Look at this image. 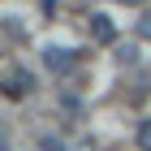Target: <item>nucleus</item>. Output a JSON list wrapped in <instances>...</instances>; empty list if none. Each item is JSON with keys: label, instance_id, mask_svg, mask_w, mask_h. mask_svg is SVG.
Returning <instances> with one entry per match:
<instances>
[{"label": "nucleus", "instance_id": "f257e3e1", "mask_svg": "<svg viewBox=\"0 0 151 151\" xmlns=\"http://www.w3.org/2000/svg\"><path fill=\"white\" fill-rule=\"evenodd\" d=\"M0 91L9 95V99H26V95L35 91V73H26V69H13L9 78L0 82Z\"/></svg>", "mask_w": 151, "mask_h": 151}, {"label": "nucleus", "instance_id": "f03ea898", "mask_svg": "<svg viewBox=\"0 0 151 151\" xmlns=\"http://www.w3.org/2000/svg\"><path fill=\"white\" fill-rule=\"evenodd\" d=\"M73 60H78V52H73V47H47V52H43V65H47L52 73H69Z\"/></svg>", "mask_w": 151, "mask_h": 151}, {"label": "nucleus", "instance_id": "7ed1b4c3", "mask_svg": "<svg viewBox=\"0 0 151 151\" xmlns=\"http://www.w3.org/2000/svg\"><path fill=\"white\" fill-rule=\"evenodd\" d=\"M91 35L99 39V43H112V39H116V26L108 22L104 13H91Z\"/></svg>", "mask_w": 151, "mask_h": 151}, {"label": "nucleus", "instance_id": "20e7f679", "mask_svg": "<svg viewBox=\"0 0 151 151\" xmlns=\"http://www.w3.org/2000/svg\"><path fill=\"white\" fill-rule=\"evenodd\" d=\"M134 60H138V47H134V43H121V47H116V65H134Z\"/></svg>", "mask_w": 151, "mask_h": 151}, {"label": "nucleus", "instance_id": "423d86ee", "mask_svg": "<svg viewBox=\"0 0 151 151\" xmlns=\"http://www.w3.org/2000/svg\"><path fill=\"white\" fill-rule=\"evenodd\" d=\"M39 151H65V142L60 138H39Z\"/></svg>", "mask_w": 151, "mask_h": 151}, {"label": "nucleus", "instance_id": "1a4fd4ad", "mask_svg": "<svg viewBox=\"0 0 151 151\" xmlns=\"http://www.w3.org/2000/svg\"><path fill=\"white\" fill-rule=\"evenodd\" d=\"M116 4H147V0H116Z\"/></svg>", "mask_w": 151, "mask_h": 151}, {"label": "nucleus", "instance_id": "0eeeda50", "mask_svg": "<svg viewBox=\"0 0 151 151\" xmlns=\"http://www.w3.org/2000/svg\"><path fill=\"white\" fill-rule=\"evenodd\" d=\"M138 35H142V39H151V9L138 17Z\"/></svg>", "mask_w": 151, "mask_h": 151}, {"label": "nucleus", "instance_id": "39448f33", "mask_svg": "<svg viewBox=\"0 0 151 151\" xmlns=\"http://www.w3.org/2000/svg\"><path fill=\"white\" fill-rule=\"evenodd\" d=\"M138 151H151V116L138 125Z\"/></svg>", "mask_w": 151, "mask_h": 151}, {"label": "nucleus", "instance_id": "6e6552de", "mask_svg": "<svg viewBox=\"0 0 151 151\" xmlns=\"http://www.w3.org/2000/svg\"><path fill=\"white\" fill-rule=\"evenodd\" d=\"M0 151H9V134H4V129H0Z\"/></svg>", "mask_w": 151, "mask_h": 151}]
</instances>
